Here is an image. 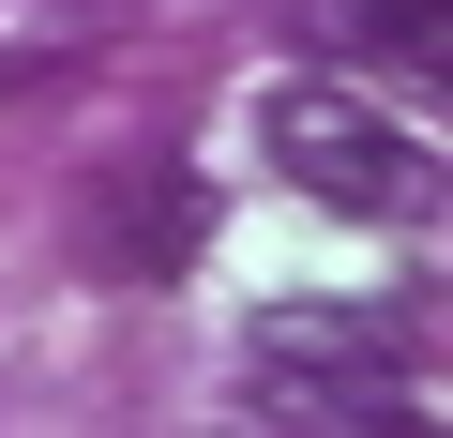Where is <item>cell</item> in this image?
I'll return each mask as SVG.
<instances>
[{
  "label": "cell",
  "mask_w": 453,
  "mask_h": 438,
  "mask_svg": "<svg viewBox=\"0 0 453 438\" xmlns=\"http://www.w3.org/2000/svg\"><path fill=\"white\" fill-rule=\"evenodd\" d=\"M273 166L318 211H348V227H423V211H438V151L408 121L348 106V91H273Z\"/></svg>",
  "instance_id": "obj_1"
},
{
  "label": "cell",
  "mask_w": 453,
  "mask_h": 438,
  "mask_svg": "<svg viewBox=\"0 0 453 438\" xmlns=\"http://www.w3.org/2000/svg\"><path fill=\"white\" fill-rule=\"evenodd\" d=\"M196 242H211V196H196L181 151H136V166H106V181L76 196V257L121 273V288H166Z\"/></svg>",
  "instance_id": "obj_2"
},
{
  "label": "cell",
  "mask_w": 453,
  "mask_h": 438,
  "mask_svg": "<svg viewBox=\"0 0 453 438\" xmlns=\"http://www.w3.org/2000/svg\"><path fill=\"white\" fill-rule=\"evenodd\" d=\"M242 408L257 423H393L408 408V378H393V333H257V363H242Z\"/></svg>",
  "instance_id": "obj_3"
},
{
  "label": "cell",
  "mask_w": 453,
  "mask_h": 438,
  "mask_svg": "<svg viewBox=\"0 0 453 438\" xmlns=\"http://www.w3.org/2000/svg\"><path fill=\"white\" fill-rule=\"evenodd\" d=\"M318 31L348 61H393V76H438L453 61V16H438V0H318Z\"/></svg>",
  "instance_id": "obj_4"
}]
</instances>
